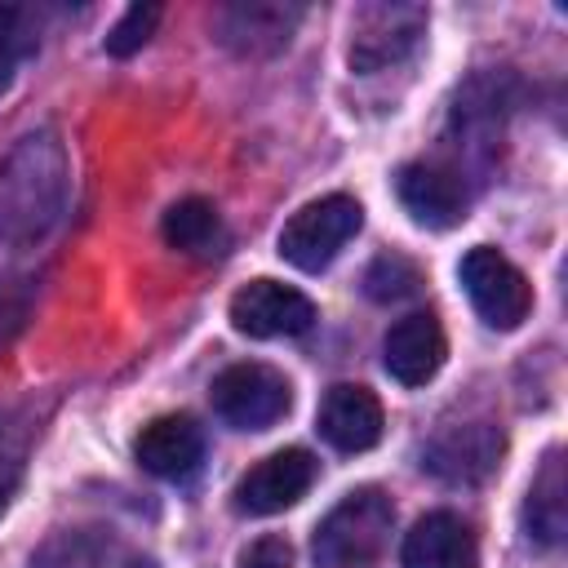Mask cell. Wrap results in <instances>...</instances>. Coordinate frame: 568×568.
<instances>
[{
  "instance_id": "cell-15",
  "label": "cell",
  "mask_w": 568,
  "mask_h": 568,
  "mask_svg": "<svg viewBox=\"0 0 568 568\" xmlns=\"http://www.w3.org/2000/svg\"><path fill=\"white\" fill-rule=\"evenodd\" d=\"M133 457L155 479H186L204 457V430L186 413H164L138 430Z\"/></svg>"
},
{
  "instance_id": "cell-21",
  "label": "cell",
  "mask_w": 568,
  "mask_h": 568,
  "mask_svg": "<svg viewBox=\"0 0 568 568\" xmlns=\"http://www.w3.org/2000/svg\"><path fill=\"white\" fill-rule=\"evenodd\" d=\"M31 302H36L31 275H0V346L27 324Z\"/></svg>"
},
{
  "instance_id": "cell-16",
  "label": "cell",
  "mask_w": 568,
  "mask_h": 568,
  "mask_svg": "<svg viewBox=\"0 0 568 568\" xmlns=\"http://www.w3.org/2000/svg\"><path fill=\"white\" fill-rule=\"evenodd\" d=\"M399 559L404 568H479V546L462 515L430 510L408 528Z\"/></svg>"
},
{
  "instance_id": "cell-17",
  "label": "cell",
  "mask_w": 568,
  "mask_h": 568,
  "mask_svg": "<svg viewBox=\"0 0 568 568\" xmlns=\"http://www.w3.org/2000/svg\"><path fill=\"white\" fill-rule=\"evenodd\" d=\"M524 532L537 546H559L568 537V462L564 448H550L524 497Z\"/></svg>"
},
{
  "instance_id": "cell-22",
  "label": "cell",
  "mask_w": 568,
  "mask_h": 568,
  "mask_svg": "<svg viewBox=\"0 0 568 568\" xmlns=\"http://www.w3.org/2000/svg\"><path fill=\"white\" fill-rule=\"evenodd\" d=\"M31 31H27V13L22 9H13V4H4L0 9V89L9 84V71L18 67V58H27L31 53Z\"/></svg>"
},
{
  "instance_id": "cell-24",
  "label": "cell",
  "mask_w": 568,
  "mask_h": 568,
  "mask_svg": "<svg viewBox=\"0 0 568 568\" xmlns=\"http://www.w3.org/2000/svg\"><path fill=\"white\" fill-rule=\"evenodd\" d=\"M4 506H9V493H4V488H0V515H4Z\"/></svg>"
},
{
  "instance_id": "cell-10",
  "label": "cell",
  "mask_w": 568,
  "mask_h": 568,
  "mask_svg": "<svg viewBox=\"0 0 568 568\" xmlns=\"http://www.w3.org/2000/svg\"><path fill=\"white\" fill-rule=\"evenodd\" d=\"M395 195L399 204L413 213L417 226H430V231H448L466 217V182L457 169L448 164H435V160H413L399 169L395 178Z\"/></svg>"
},
{
  "instance_id": "cell-1",
  "label": "cell",
  "mask_w": 568,
  "mask_h": 568,
  "mask_svg": "<svg viewBox=\"0 0 568 568\" xmlns=\"http://www.w3.org/2000/svg\"><path fill=\"white\" fill-rule=\"evenodd\" d=\"M71 191V164L58 133H27L0 160V244H36L44 240Z\"/></svg>"
},
{
  "instance_id": "cell-2",
  "label": "cell",
  "mask_w": 568,
  "mask_h": 568,
  "mask_svg": "<svg viewBox=\"0 0 568 568\" xmlns=\"http://www.w3.org/2000/svg\"><path fill=\"white\" fill-rule=\"evenodd\" d=\"M395 528V506L382 488H355L346 493L315 528V564L320 568H368Z\"/></svg>"
},
{
  "instance_id": "cell-8",
  "label": "cell",
  "mask_w": 568,
  "mask_h": 568,
  "mask_svg": "<svg viewBox=\"0 0 568 568\" xmlns=\"http://www.w3.org/2000/svg\"><path fill=\"white\" fill-rule=\"evenodd\" d=\"M315 324V302L280 280H248L231 297V328L244 337H297Z\"/></svg>"
},
{
  "instance_id": "cell-9",
  "label": "cell",
  "mask_w": 568,
  "mask_h": 568,
  "mask_svg": "<svg viewBox=\"0 0 568 568\" xmlns=\"http://www.w3.org/2000/svg\"><path fill=\"white\" fill-rule=\"evenodd\" d=\"M506 453V435L493 422H462L439 430L426 448H422V470H430L444 484H479L501 466Z\"/></svg>"
},
{
  "instance_id": "cell-3",
  "label": "cell",
  "mask_w": 568,
  "mask_h": 568,
  "mask_svg": "<svg viewBox=\"0 0 568 568\" xmlns=\"http://www.w3.org/2000/svg\"><path fill=\"white\" fill-rule=\"evenodd\" d=\"M364 226V209L355 195H320L302 204L280 231V257L297 271H324Z\"/></svg>"
},
{
  "instance_id": "cell-7",
  "label": "cell",
  "mask_w": 568,
  "mask_h": 568,
  "mask_svg": "<svg viewBox=\"0 0 568 568\" xmlns=\"http://www.w3.org/2000/svg\"><path fill=\"white\" fill-rule=\"evenodd\" d=\"M311 484H315V457L306 448H280L235 479L231 506H235V515L266 519V515L297 506L311 493Z\"/></svg>"
},
{
  "instance_id": "cell-13",
  "label": "cell",
  "mask_w": 568,
  "mask_h": 568,
  "mask_svg": "<svg viewBox=\"0 0 568 568\" xmlns=\"http://www.w3.org/2000/svg\"><path fill=\"white\" fill-rule=\"evenodd\" d=\"M31 568H160V564L106 528H62L44 537V546L31 555Z\"/></svg>"
},
{
  "instance_id": "cell-4",
  "label": "cell",
  "mask_w": 568,
  "mask_h": 568,
  "mask_svg": "<svg viewBox=\"0 0 568 568\" xmlns=\"http://www.w3.org/2000/svg\"><path fill=\"white\" fill-rule=\"evenodd\" d=\"M457 280H462V288H466L475 315H479L488 328L510 333V328H519V324L528 320V311H532V284H528V275H524L506 253H497L493 244L466 248L462 262H457Z\"/></svg>"
},
{
  "instance_id": "cell-19",
  "label": "cell",
  "mask_w": 568,
  "mask_h": 568,
  "mask_svg": "<svg viewBox=\"0 0 568 568\" xmlns=\"http://www.w3.org/2000/svg\"><path fill=\"white\" fill-rule=\"evenodd\" d=\"M417 284H422V271H417V262L404 257V253H382V257H373L368 271H364V293H368L373 302H404V297L417 293Z\"/></svg>"
},
{
  "instance_id": "cell-11",
  "label": "cell",
  "mask_w": 568,
  "mask_h": 568,
  "mask_svg": "<svg viewBox=\"0 0 568 568\" xmlns=\"http://www.w3.org/2000/svg\"><path fill=\"white\" fill-rule=\"evenodd\" d=\"M297 22H302V4L240 0L217 13V40L240 58H271L293 40Z\"/></svg>"
},
{
  "instance_id": "cell-20",
  "label": "cell",
  "mask_w": 568,
  "mask_h": 568,
  "mask_svg": "<svg viewBox=\"0 0 568 568\" xmlns=\"http://www.w3.org/2000/svg\"><path fill=\"white\" fill-rule=\"evenodd\" d=\"M160 13H164V9H160V4H151V0H146V4H142V0H138V4H129V9L120 13V22L106 31V53H111V58H129V53H138V49L155 36Z\"/></svg>"
},
{
  "instance_id": "cell-6",
  "label": "cell",
  "mask_w": 568,
  "mask_h": 568,
  "mask_svg": "<svg viewBox=\"0 0 568 568\" xmlns=\"http://www.w3.org/2000/svg\"><path fill=\"white\" fill-rule=\"evenodd\" d=\"M426 36V9L417 4H368L355 13L351 27V71L373 75L395 62H404L417 40Z\"/></svg>"
},
{
  "instance_id": "cell-14",
  "label": "cell",
  "mask_w": 568,
  "mask_h": 568,
  "mask_svg": "<svg viewBox=\"0 0 568 568\" xmlns=\"http://www.w3.org/2000/svg\"><path fill=\"white\" fill-rule=\"evenodd\" d=\"M315 422L337 453H368L382 439V404L368 386H355V382L328 386Z\"/></svg>"
},
{
  "instance_id": "cell-18",
  "label": "cell",
  "mask_w": 568,
  "mask_h": 568,
  "mask_svg": "<svg viewBox=\"0 0 568 568\" xmlns=\"http://www.w3.org/2000/svg\"><path fill=\"white\" fill-rule=\"evenodd\" d=\"M160 235L169 248H182V253H209L222 235V222H217V209L200 195H186L178 204L164 209V222H160Z\"/></svg>"
},
{
  "instance_id": "cell-12",
  "label": "cell",
  "mask_w": 568,
  "mask_h": 568,
  "mask_svg": "<svg viewBox=\"0 0 568 568\" xmlns=\"http://www.w3.org/2000/svg\"><path fill=\"white\" fill-rule=\"evenodd\" d=\"M444 355H448V342L430 311H413L395 320L382 337V364L399 386H426L444 368Z\"/></svg>"
},
{
  "instance_id": "cell-23",
  "label": "cell",
  "mask_w": 568,
  "mask_h": 568,
  "mask_svg": "<svg viewBox=\"0 0 568 568\" xmlns=\"http://www.w3.org/2000/svg\"><path fill=\"white\" fill-rule=\"evenodd\" d=\"M240 568H293V546L284 537H257L240 550Z\"/></svg>"
},
{
  "instance_id": "cell-5",
  "label": "cell",
  "mask_w": 568,
  "mask_h": 568,
  "mask_svg": "<svg viewBox=\"0 0 568 568\" xmlns=\"http://www.w3.org/2000/svg\"><path fill=\"white\" fill-rule=\"evenodd\" d=\"M209 395H213V413L235 430H266L293 404L288 377L271 364H257V359H240V364L222 368L213 377Z\"/></svg>"
}]
</instances>
